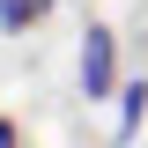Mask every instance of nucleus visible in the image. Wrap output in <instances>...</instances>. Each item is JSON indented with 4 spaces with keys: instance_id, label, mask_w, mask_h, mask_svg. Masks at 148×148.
Wrapping results in <instances>:
<instances>
[{
    "instance_id": "obj_1",
    "label": "nucleus",
    "mask_w": 148,
    "mask_h": 148,
    "mask_svg": "<svg viewBox=\"0 0 148 148\" xmlns=\"http://www.w3.org/2000/svg\"><path fill=\"white\" fill-rule=\"evenodd\" d=\"M82 89L89 96L111 89V30L104 22H89V37H82Z\"/></svg>"
},
{
    "instance_id": "obj_2",
    "label": "nucleus",
    "mask_w": 148,
    "mask_h": 148,
    "mask_svg": "<svg viewBox=\"0 0 148 148\" xmlns=\"http://www.w3.org/2000/svg\"><path fill=\"white\" fill-rule=\"evenodd\" d=\"M141 111H148V82H133V89H126V104H119V141L141 126Z\"/></svg>"
},
{
    "instance_id": "obj_3",
    "label": "nucleus",
    "mask_w": 148,
    "mask_h": 148,
    "mask_svg": "<svg viewBox=\"0 0 148 148\" xmlns=\"http://www.w3.org/2000/svg\"><path fill=\"white\" fill-rule=\"evenodd\" d=\"M37 15H45V0H8V37H22Z\"/></svg>"
}]
</instances>
